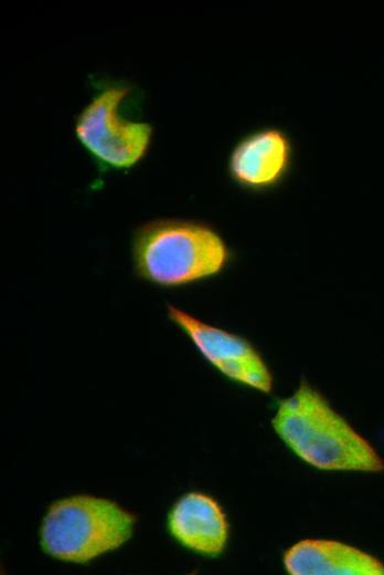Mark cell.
<instances>
[{"mask_svg":"<svg viewBox=\"0 0 384 575\" xmlns=\"http://www.w3.org/2000/svg\"><path fill=\"white\" fill-rule=\"evenodd\" d=\"M136 516L116 502L73 495L52 503L40 529V544L50 556L87 563L117 550L132 535Z\"/></svg>","mask_w":384,"mask_h":575,"instance_id":"3","label":"cell"},{"mask_svg":"<svg viewBox=\"0 0 384 575\" xmlns=\"http://www.w3.org/2000/svg\"><path fill=\"white\" fill-rule=\"evenodd\" d=\"M271 425L286 446L302 461L326 471H384V459L307 381L279 400Z\"/></svg>","mask_w":384,"mask_h":575,"instance_id":"1","label":"cell"},{"mask_svg":"<svg viewBox=\"0 0 384 575\" xmlns=\"http://www.w3.org/2000/svg\"><path fill=\"white\" fill-rule=\"evenodd\" d=\"M131 87L120 82L102 84L74 122L78 143L100 165L128 170L148 154L153 127L147 121L129 117L126 104Z\"/></svg>","mask_w":384,"mask_h":575,"instance_id":"4","label":"cell"},{"mask_svg":"<svg viewBox=\"0 0 384 575\" xmlns=\"http://www.w3.org/2000/svg\"><path fill=\"white\" fill-rule=\"evenodd\" d=\"M291 575H384V563L355 546L334 540L306 539L284 554Z\"/></svg>","mask_w":384,"mask_h":575,"instance_id":"8","label":"cell"},{"mask_svg":"<svg viewBox=\"0 0 384 575\" xmlns=\"http://www.w3.org/2000/svg\"><path fill=\"white\" fill-rule=\"evenodd\" d=\"M131 255L137 275L162 288L207 280L232 260L227 243L212 226L181 218H158L138 226Z\"/></svg>","mask_w":384,"mask_h":575,"instance_id":"2","label":"cell"},{"mask_svg":"<svg viewBox=\"0 0 384 575\" xmlns=\"http://www.w3.org/2000/svg\"><path fill=\"white\" fill-rule=\"evenodd\" d=\"M168 530L182 546L204 556L220 555L230 533L220 503L202 492H189L173 504L168 515Z\"/></svg>","mask_w":384,"mask_h":575,"instance_id":"7","label":"cell"},{"mask_svg":"<svg viewBox=\"0 0 384 575\" xmlns=\"http://www.w3.org/2000/svg\"><path fill=\"white\" fill-rule=\"evenodd\" d=\"M291 146L279 129L253 132L236 143L227 163L231 179L239 187L262 191L278 185L288 172Z\"/></svg>","mask_w":384,"mask_h":575,"instance_id":"6","label":"cell"},{"mask_svg":"<svg viewBox=\"0 0 384 575\" xmlns=\"http://www.w3.org/2000/svg\"><path fill=\"white\" fill-rule=\"evenodd\" d=\"M167 314L201 355L225 377L260 393L273 390V374L263 356L247 339L171 304L167 306Z\"/></svg>","mask_w":384,"mask_h":575,"instance_id":"5","label":"cell"}]
</instances>
